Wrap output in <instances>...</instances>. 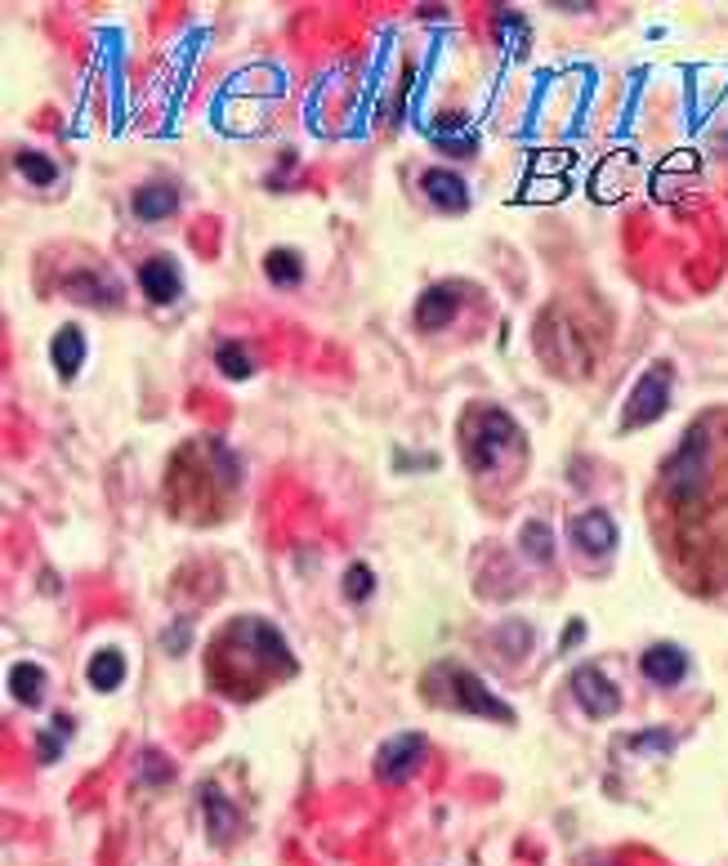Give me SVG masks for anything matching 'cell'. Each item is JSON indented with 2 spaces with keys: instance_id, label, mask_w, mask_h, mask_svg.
<instances>
[{
  "instance_id": "cell-1",
  "label": "cell",
  "mask_w": 728,
  "mask_h": 866,
  "mask_svg": "<svg viewBox=\"0 0 728 866\" xmlns=\"http://www.w3.org/2000/svg\"><path fill=\"white\" fill-rule=\"evenodd\" d=\"M206 675L215 693L233 701H250L295 675V652L273 621L233 617L206 648Z\"/></svg>"
},
{
  "instance_id": "cell-2",
  "label": "cell",
  "mask_w": 728,
  "mask_h": 866,
  "mask_svg": "<svg viewBox=\"0 0 728 866\" xmlns=\"http://www.w3.org/2000/svg\"><path fill=\"white\" fill-rule=\"evenodd\" d=\"M242 492V460L224 438H192L175 451L166 501L188 522H220Z\"/></svg>"
},
{
  "instance_id": "cell-3",
  "label": "cell",
  "mask_w": 728,
  "mask_h": 866,
  "mask_svg": "<svg viewBox=\"0 0 728 866\" xmlns=\"http://www.w3.org/2000/svg\"><path fill=\"white\" fill-rule=\"evenodd\" d=\"M460 442H466V460L479 479L501 474L505 464L523 456V429L501 407H474L460 425Z\"/></svg>"
},
{
  "instance_id": "cell-4",
  "label": "cell",
  "mask_w": 728,
  "mask_h": 866,
  "mask_svg": "<svg viewBox=\"0 0 728 866\" xmlns=\"http://www.w3.org/2000/svg\"><path fill=\"white\" fill-rule=\"evenodd\" d=\"M425 693H429L434 706H447V710H460V715H474V719H492V723H505V728L514 723V710H509L474 671H466V665H456V661L429 665Z\"/></svg>"
},
{
  "instance_id": "cell-5",
  "label": "cell",
  "mask_w": 728,
  "mask_h": 866,
  "mask_svg": "<svg viewBox=\"0 0 728 866\" xmlns=\"http://www.w3.org/2000/svg\"><path fill=\"white\" fill-rule=\"evenodd\" d=\"M537 336H550V340L563 336V345L541 349V358H546V367H550L555 375H585L594 362H600V340H604V336H600V330H590L585 322H576L568 304H550V308L541 313Z\"/></svg>"
},
{
  "instance_id": "cell-6",
  "label": "cell",
  "mask_w": 728,
  "mask_h": 866,
  "mask_svg": "<svg viewBox=\"0 0 728 866\" xmlns=\"http://www.w3.org/2000/svg\"><path fill=\"white\" fill-rule=\"evenodd\" d=\"M671 389H675V367L671 362H652L639 384L626 397V412H621V429H648L652 420L667 416L671 407Z\"/></svg>"
},
{
  "instance_id": "cell-7",
  "label": "cell",
  "mask_w": 728,
  "mask_h": 866,
  "mask_svg": "<svg viewBox=\"0 0 728 866\" xmlns=\"http://www.w3.org/2000/svg\"><path fill=\"white\" fill-rule=\"evenodd\" d=\"M421 760H425V738H421V732H399V738L380 742V751H376V777L384 786H403L407 777H416Z\"/></svg>"
},
{
  "instance_id": "cell-8",
  "label": "cell",
  "mask_w": 728,
  "mask_h": 866,
  "mask_svg": "<svg viewBox=\"0 0 728 866\" xmlns=\"http://www.w3.org/2000/svg\"><path fill=\"white\" fill-rule=\"evenodd\" d=\"M568 688H572L576 706L585 715H594V719H613L621 710V693H617V684L600 671V665H581V671H572V684Z\"/></svg>"
},
{
  "instance_id": "cell-9",
  "label": "cell",
  "mask_w": 728,
  "mask_h": 866,
  "mask_svg": "<svg viewBox=\"0 0 728 866\" xmlns=\"http://www.w3.org/2000/svg\"><path fill=\"white\" fill-rule=\"evenodd\" d=\"M568 541L581 550V554H613L617 550V522L608 518V509H585L568 522Z\"/></svg>"
},
{
  "instance_id": "cell-10",
  "label": "cell",
  "mask_w": 728,
  "mask_h": 866,
  "mask_svg": "<svg viewBox=\"0 0 728 866\" xmlns=\"http://www.w3.org/2000/svg\"><path fill=\"white\" fill-rule=\"evenodd\" d=\"M460 295H466V286H460V282H438V286H429V291L416 300V317H412L416 330L434 336V330L451 326L456 313H460Z\"/></svg>"
},
{
  "instance_id": "cell-11",
  "label": "cell",
  "mask_w": 728,
  "mask_h": 866,
  "mask_svg": "<svg viewBox=\"0 0 728 866\" xmlns=\"http://www.w3.org/2000/svg\"><path fill=\"white\" fill-rule=\"evenodd\" d=\"M639 671L648 684L657 688H680L688 679V652L680 643H652L643 656H639Z\"/></svg>"
},
{
  "instance_id": "cell-12",
  "label": "cell",
  "mask_w": 728,
  "mask_h": 866,
  "mask_svg": "<svg viewBox=\"0 0 728 866\" xmlns=\"http://www.w3.org/2000/svg\"><path fill=\"white\" fill-rule=\"evenodd\" d=\"M139 286L153 304H175L183 295V273L170 255H153V259L139 263Z\"/></svg>"
},
{
  "instance_id": "cell-13",
  "label": "cell",
  "mask_w": 728,
  "mask_h": 866,
  "mask_svg": "<svg viewBox=\"0 0 728 866\" xmlns=\"http://www.w3.org/2000/svg\"><path fill=\"white\" fill-rule=\"evenodd\" d=\"M421 192L429 196V202L438 206V211H466L470 206V188H466V179L460 175H451V170H443V166H434V170H425L421 175Z\"/></svg>"
},
{
  "instance_id": "cell-14",
  "label": "cell",
  "mask_w": 728,
  "mask_h": 866,
  "mask_svg": "<svg viewBox=\"0 0 728 866\" xmlns=\"http://www.w3.org/2000/svg\"><path fill=\"white\" fill-rule=\"evenodd\" d=\"M49 362H54V371L63 375V380H72L77 371H81V362H86V336H81V326H58V336L49 340Z\"/></svg>"
},
{
  "instance_id": "cell-15",
  "label": "cell",
  "mask_w": 728,
  "mask_h": 866,
  "mask_svg": "<svg viewBox=\"0 0 728 866\" xmlns=\"http://www.w3.org/2000/svg\"><path fill=\"white\" fill-rule=\"evenodd\" d=\"M125 656L116 652V648H99L90 661H86V679H90V688L94 693H116L121 684H125Z\"/></svg>"
},
{
  "instance_id": "cell-16",
  "label": "cell",
  "mask_w": 728,
  "mask_h": 866,
  "mask_svg": "<svg viewBox=\"0 0 728 866\" xmlns=\"http://www.w3.org/2000/svg\"><path fill=\"white\" fill-rule=\"evenodd\" d=\"M175 211H179V192H175L170 183H144V188L135 192V215H139L144 224L170 220Z\"/></svg>"
},
{
  "instance_id": "cell-17",
  "label": "cell",
  "mask_w": 728,
  "mask_h": 866,
  "mask_svg": "<svg viewBox=\"0 0 728 866\" xmlns=\"http://www.w3.org/2000/svg\"><path fill=\"white\" fill-rule=\"evenodd\" d=\"M63 295H72L81 304H103V308H112L121 300L116 282H108L103 273H77V278H68V282H63Z\"/></svg>"
},
{
  "instance_id": "cell-18",
  "label": "cell",
  "mask_w": 728,
  "mask_h": 866,
  "mask_svg": "<svg viewBox=\"0 0 728 866\" xmlns=\"http://www.w3.org/2000/svg\"><path fill=\"white\" fill-rule=\"evenodd\" d=\"M202 809H206V826H211V835L220 840V844H228L233 840V831H237V813H233V805L220 795V786L215 781H206L202 786Z\"/></svg>"
},
{
  "instance_id": "cell-19",
  "label": "cell",
  "mask_w": 728,
  "mask_h": 866,
  "mask_svg": "<svg viewBox=\"0 0 728 866\" xmlns=\"http://www.w3.org/2000/svg\"><path fill=\"white\" fill-rule=\"evenodd\" d=\"M264 273H269V282H273V286H282V291H295V286L304 282V259H300V250H291V246H278V250H269V255H264Z\"/></svg>"
},
{
  "instance_id": "cell-20",
  "label": "cell",
  "mask_w": 728,
  "mask_h": 866,
  "mask_svg": "<svg viewBox=\"0 0 728 866\" xmlns=\"http://www.w3.org/2000/svg\"><path fill=\"white\" fill-rule=\"evenodd\" d=\"M45 684H49V679H45V671H41L36 661H23V665H14V671H10V693H14V701H23L27 710L45 701Z\"/></svg>"
},
{
  "instance_id": "cell-21",
  "label": "cell",
  "mask_w": 728,
  "mask_h": 866,
  "mask_svg": "<svg viewBox=\"0 0 728 866\" xmlns=\"http://www.w3.org/2000/svg\"><path fill=\"white\" fill-rule=\"evenodd\" d=\"M518 550L533 559V563H550L555 559V531H550V522L546 518H527L518 527Z\"/></svg>"
},
{
  "instance_id": "cell-22",
  "label": "cell",
  "mask_w": 728,
  "mask_h": 866,
  "mask_svg": "<svg viewBox=\"0 0 728 866\" xmlns=\"http://www.w3.org/2000/svg\"><path fill=\"white\" fill-rule=\"evenodd\" d=\"M14 166H19V175H23L27 183H36V188H49V183L58 179V166H54L45 153H32V148L14 153Z\"/></svg>"
},
{
  "instance_id": "cell-23",
  "label": "cell",
  "mask_w": 728,
  "mask_h": 866,
  "mask_svg": "<svg viewBox=\"0 0 728 866\" xmlns=\"http://www.w3.org/2000/svg\"><path fill=\"white\" fill-rule=\"evenodd\" d=\"M68 732H72V715H63V719H54L49 728H41V738H36L41 764H54V760L63 755V746H68Z\"/></svg>"
},
{
  "instance_id": "cell-24",
  "label": "cell",
  "mask_w": 728,
  "mask_h": 866,
  "mask_svg": "<svg viewBox=\"0 0 728 866\" xmlns=\"http://www.w3.org/2000/svg\"><path fill=\"white\" fill-rule=\"evenodd\" d=\"M215 367L228 375V380H250L255 375V362H250V353L242 349V345H220V353H215Z\"/></svg>"
},
{
  "instance_id": "cell-25",
  "label": "cell",
  "mask_w": 728,
  "mask_h": 866,
  "mask_svg": "<svg viewBox=\"0 0 728 866\" xmlns=\"http://www.w3.org/2000/svg\"><path fill=\"white\" fill-rule=\"evenodd\" d=\"M371 594H376V572L367 563H349V572H345V598H354V604H367Z\"/></svg>"
},
{
  "instance_id": "cell-26",
  "label": "cell",
  "mask_w": 728,
  "mask_h": 866,
  "mask_svg": "<svg viewBox=\"0 0 728 866\" xmlns=\"http://www.w3.org/2000/svg\"><path fill=\"white\" fill-rule=\"evenodd\" d=\"M496 27H501V36H505L509 54H518V45L527 41V23H523L514 10H501V14H496Z\"/></svg>"
},
{
  "instance_id": "cell-27",
  "label": "cell",
  "mask_w": 728,
  "mask_h": 866,
  "mask_svg": "<svg viewBox=\"0 0 728 866\" xmlns=\"http://www.w3.org/2000/svg\"><path fill=\"white\" fill-rule=\"evenodd\" d=\"M671 732H648V738H635V742H626L630 751H671Z\"/></svg>"
},
{
  "instance_id": "cell-28",
  "label": "cell",
  "mask_w": 728,
  "mask_h": 866,
  "mask_svg": "<svg viewBox=\"0 0 728 866\" xmlns=\"http://www.w3.org/2000/svg\"><path fill=\"white\" fill-rule=\"evenodd\" d=\"M139 773H144L148 781H170V764H166L157 751H148V755H144V768H139Z\"/></svg>"
},
{
  "instance_id": "cell-29",
  "label": "cell",
  "mask_w": 728,
  "mask_h": 866,
  "mask_svg": "<svg viewBox=\"0 0 728 866\" xmlns=\"http://www.w3.org/2000/svg\"><path fill=\"white\" fill-rule=\"evenodd\" d=\"M183 643H188V621H175V634H161V648L166 652H183Z\"/></svg>"
},
{
  "instance_id": "cell-30",
  "label": "cell",
  "mask_w": 728,
  "mask_h": 866,
  "mask_svg": "<svg viewBox=\"0 0 728 866\" xmlns=\"http://www.w3.org/2000/svg\"><path fill=\"white\" fill-rule=\"evenodd\" d=\"M581 634H585V621H572V626H568V634H563V643H559V648H563V652H568V648H572V643H581Z\"/></svg>"
}]
</instances>
